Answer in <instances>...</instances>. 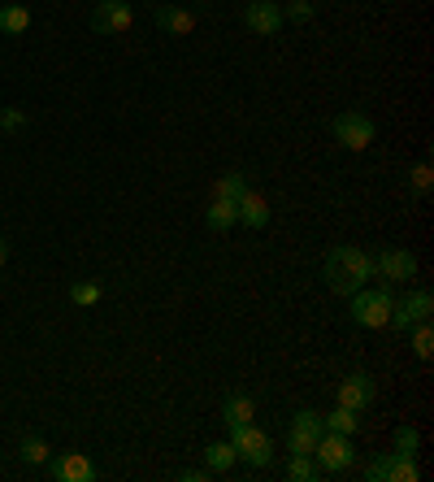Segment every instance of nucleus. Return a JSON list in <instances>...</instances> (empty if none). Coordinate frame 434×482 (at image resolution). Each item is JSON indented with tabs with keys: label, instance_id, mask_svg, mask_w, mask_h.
<instances>
[{
	"label": "nucleus",
	"instance_id": "obj_3",
	"mask_svg": "<svg viewBox=\"0 0 434 482\" xmlns=\"http://www.w3.org/2000/svg\"><path fill=\"white\" fill-rule=\"evenodd\" d=\"M317 457V469L321 474H343L356 465V448H352V435H335V430H321V439L313 448Z\"/></svg>",
	"mask_w": 434,
	"mask_h": 482
},
{
	"label": "nucleus",
	"instance_id": "obj_25",
	"mask_svg": "<svg viewBox=\"0 0 434 482\" xmlns=\"http://www.w3.org/2000/svg\"><path fill=\"white\" fill-rule=\"evenodd\" d=\"M317 474H321V469L313 465V457H291V461H287V478L291 482H313Z\"/></svg>",
	"mask_w": 434,
	"mask_h": 482
},
{
	"label": "nucleus",
	"instance_id": "obj_5",
	"mask_svg": "<svg viewBox=\"0 0 434 482\" xmlns=\"http://www.w3.org/2000/svg\"><path fill=\"white\" fill-rule=\"evenodd\" d=\"M430 313H434V296L426 291V287H413V291L395 296L387 326H391V330H409V326H417V321H430Z\"/></svg>",
	"mask_w": 434,
	"mask_h": 482
},
{
	"label": "nucleus",
	"instance_id": "obj_29",
	"mask_svg": "<svg viewBox=\"0 0 434 482\" xmlns=\"http://www.w3.org/2000/svg\"><path fill=\"white\" fill-rule=\"evenodd\" d=\"M22 109H5V113H0V131H22Z\"/></svg>",
	"mask_w": 434,
	"mask_h": 482
},
{
	"label": "nucleus",
	"instance_id": "obj_15",
	"mask_svg": "<svg viewBox=\"0 0 434 482\" xmlns=\"http://www.w3.org/2000/svg\"><path fill=\"white\" fill-rule=\"evenodd\" d=\"M157 26L165 31V35H192V31H196V14L182 9V5H161Z\"/></svg>",
	"mask_w": 434,
	"mask_h": 482
},
{
	"label": "nucleus",
	"instance_id": "obj_14",
	"mask_svg": "<svg viewBox=\"0 0 434 482\" xmlns=\"http://www.w3.org/2000/svg\"><path fill=\"white\" fill-rule=\"evenodd\" d=\"M235 218L243 221L248 231H265V226H270V201H265L261 192H252V187H248V192L235 201Z\"/></svg>",
	"mask_w": 434,
	"mask_h": 482
},
{
	"label": "nucleus",
	"instance_id": "obj_12",
	"mask_svg": "<svg viewBox=\"0 0 434 482\" xmlns=\"http://www.w3.org/2000/svg\"><path fill=\"white\" fill-rule=\"evenodd\" d=\"M282 5L274 0H252L248 9H243V26L252 31V35H278L282 31Z\"/></svg>",
	"mask_w": 434,
	"mask_h": 482
},
{
	"label": "nucleus",
	"instance_id": "obj_9",
	"mask_svg": "<svg viewBox=\"0 0 434 482\" xmlns=\"http://www.w3.org/2000/svg\"><path fill=\"white\" fill-rule=\"evenodd\" d=\"M374 274L382 282H409L417 279V257L409 248H382L374 257Z\"/></svg>",
	"mask_w": 434,
	"mask_h": 482
},
{
	"label": "nucleus",
	"instance_id": "obj_28",
	"mask_svg": "<svg viewBox=\"0 0 434 482\" xmlns=\"http://www.w3.org/2000/svg\"><path fill=\"white\" fill-rule=\"evenodd\" d=\"M430 182H434V170L421 161V165H413V187L417 192H430Z\"/></svg>",
	"mask_w": 434,
	"mask_h": 482
},
{
	"label": "nucleus",
	"instance_id": "obj_31",
	"mask_svg": "<svg viewBox=\"0 0 434 482\" xmlns=\"http://www.w3.org/2000/svg\"><path fill=\"white\" fill-rule=\"evenodd\" d=\"M9 261V240H5V235H0V265Z\"/></svg>",
	"mask_w": 434,
	"mask_h": 482
},
{
	"label": "nucleus",
	"instance_id": "obj_6",
	"mask_svg": "<svg viewBox=\"0 0 434 482\" xmlns=\"http://www.w3.org/2000/svg\"><path fill=\"white\" fill-rule=\"evenodd\" d=\"M330 135H335L348 152H365V148L374 143V122L365 118V113H356V109H348V113H339V118L330 122Z\"/></svg>",
	"mask_w": 434,
	"mask_h": 482
},
{
	"label": "nucleus",
	"instance_id": "obj_1",
	"mask_svg": "<svg viewBox=\"0 0 434 482\" xmlns=\"http://www.w3.org/2000/svg\"><path fill=\"white\" fill-rule=\"evenodd\" d=\"M321 279H326V287L335 291V296H352V291H360L365 282L374 279V257L365 252V248H356V243H339V248H330L326 252V261H321Z\"/></svg>",
	"mask_w": 434,
	"mask_h": 482
},
{
	"label": "nucleus",
	"instance_id": "obj_24",
	"mask_svg": "<svg viewBox=\"0 0 434 482\" xmlns=\"http://www.w3.org/2000/svg\"><path fill=\"white\" fill-rule=\"evenodd\" d=\"M391 448H395V452H404V457H417V448H421V435H417L413 426H395Z\"/></svg>",
	"mask_w": 434,
	"mask_h": 482
},
{
	"label": "nucleus",
	"instance_id": "obj_22",
	"mask_svg": "<svg viewBox=\"0 0 434 482\" xmlns=\"http://www.w3.org/2000/svg\"><path fill=\"white\" fill-rule=\"evenodd\" d=\"M413 330V352H417V361H430V352H434V330H430V321H417V326H409Z\"/></svg>",
	"mask_w": 434,
	"mask_h": 482
},
{
	"label": "nucleus",
	"instance_id": "obj_16",
	"mask_svg": "<svg viewBox=\"0 0 434 482\" xmlns=\"http://www.w3.org/2000/svg\"><path fill=\"white\" fill-rule=\"evenodd\" d=\"M257 418V404H252V396H243V391H235V396H226V404H222V422L226 426H243Z\"/></svg>",
	"mask_w": 434,
	"mask_h": 482
},
{
	"label": "nucleus",
	"instance_id": "obj_19",
	"mask_svg": "<svg viewBox=\"0 0 434 482\" xmlns=\"http://www.w3.org/2000/svg\"><path fill=\"white\" fill-rule=\"evenodd\" d=\"M235 201H217L213 196V204H209V209H204V226H209V231H231V226H235Z\"/></svg>",
	"mask_w": 434,
	"mask_h": 482
},
{
	"label": "nucleus",
	"instance_id": "obj_23",
	"mask_svg": "<svg viewBox=\"0 0 434 482\" xmlns=\"http://www.w3.org/2000/svg\"><path fill=\"white\" fill-rule=\"evenodd\" d=\"M48 457H53V448H48L40 435H26V439H22V461L26 465H48Z\"/></svg>",
	"mask_w": 434,
	"mask_h": 482
},
{
	"label": "nucleus",
	"instance_id": "obj_21",
	"mask_svg": "<svg viewBox=\"0 0 434 482\" xmlns=\"http://www.w3.org/2000/svg\"><path fill=\"white\" fill-rule=\"evenodd\" d=\"M243 192H248V174H243V170H231V174H222V179L213 182L217 201H239Z\"/></svg>",
	"mask_w": 434,
	"mask_h": 482
},
{
	"label": "nucleus",
	"instance_id": "obj_26",
	"mask_svg": "<svg viewBox=\"0 0 434 482\" xmlns=\"http://www.w3.org/2000/svg\"><path fill=\"white\" fill-rule=\"evenodd\" d=\"M100 296H104V287H100V282H74V287H70V300L79 304V309H92Z\"/></svg>",
	"mask_w": 434,
	"mask_h": 482
},
{
	"label": "nucleus",
	"instance_id": "obj_30",
	"mask_svg": "<svg viewBox=\"0 0 434 482\" xmlns=\"http://www.w3.org/2000/svg\"><path fill=\"white\" fill-rule=\"evenodd\" d=\"M209 474H213V469H182L178 478H182V482H204V478H209Z\"/></svg>",
	"mask_w": 434,
	"mask_h": 482
},
{
	"label": "nucleus",
	"instance_id": "obj_11",
	"mask_svg": "<svg viewBox=\"0 0 434 482\" xmlns=\"http://www.w3.org/2000/svg\"><path fill=\"white\" fill-rule=\"evenodd\" d=\"M131 22H135V14H131L126 0H100L92 9V31L96 35H122V31H131Z\"/></svg>",
	"mask_w": 434,
	"mask_h": 482
},
{
	"label": "nucleus",
	"instance_id": "obj_10",
	"mask_svg": "<svg viewBox=\"0 0 434 482\" xmlns=\"http://www.w3.org/2000/svg\"><path fill=\"white\" fill-rule=\"evenodd\" d=\"M378 400V387L370 374H348V379L339 382V391H335V404H343V408H356V413H365V408H374Z\"/></svg>",
	"mask_w": 434,
	"mask_h": 482
},
{
	"label": "nucleus",
	"instance_id": "obj_2",
	"mask_svg": "<svg viewBox=\"0 0 434 482\" xmlns=\"http://www.w3.org/2000/svg\"><path fill=\"white\" fill-rule=\"evenodd\" d=\"M391 304H395L391 282H378V287L365 282L360 291L348 296V318H352L356 326H365V330H382L387 318H391Z\"/></svg>",
	"mask_w": 434,
	"mask_h": 482
},
{
	"label": "nucleus",
	"instance_id": "obj_20",
	"mask_svg": "<svg viewBox=\"0 0 434 482\" xmlns=\"http://www.w3.org/2000/svg\"><path fill=\"white\" fill-rule=\"evenodd\" d=\"M321 422H326V430H335V435H356V430H360V413H356V408L335 404V413H326Z\"/></svg>",
	"mask_w": 434,
	"mask_h": 482
},
{
	"label": "nucleus",
	"instance_id": "obj_17",
	"mask_svg": "<svg viewBox=\"0 0 434 482\" xmlns=\"http://www.w3.org/2000/svg\"><path fill=\"white\" fill-rule=\"evenodd\" d=\"M235 461H239V452H235V443H231V439L209 443V448H204V465H209L213 474H226Z\"/></svg>",
	"mask_w": 434,
	"mask_h": 482
},
{
	"label": "nucleus",
	"instance_id": "obj_4",
	"mask_svg": "<svg viewBox=\"0 0 434 482\" xmlns=\"http://www.w3.org/2000/svg\"><path fill=\"white\" fill-rule=\"evenodd\" d=\"M231 443H235L239 461H248L252 469H265L274 461V448H270V435L261 430L257 422H243V426H231Z\"/></svg>",
	"mask_w": 434,
	"mask_h": 482
},
{
	"label": "nucleus",
	"instance_id": "obj_7",
	"mask_svg": "<svg viewBox=\"0 0 434 482\" xmlns=\"http://www.w3.org/2000/svg\"><path fill=\"white\" fill-rule=\"evenodd\" d=\"M365 482H417V457H404L391 448L365 465Z\"/></svg>",
	"mask_w": 434,
	"mask_h": 482
},
{
	"label": "nucleus",
	"instance_id": "obj_13",
	"mask_svg": "<svg viewBox=\"0 0 434 482\" xmlns=\"http://www.w3.org/2000/svg\"><path fill=\"white\" fill-rule=\"evenodd\" d=\"M48 474L57 482H92L96 465L87 461L83 452H61V457H48Z\"/></svg>",
	"mask_w": 434,
	"mask_h": 482
},
{
	"label": "nucleus",
	"instance_id": "obj_27",
	"mask_svg": "<svg viewBox=\"0 0 434 482\" xmlns=\"http://www.w3.org/2000/svg\"><path fill=\"white\" fill-rule=\"evenodd\" d=\"M317 9H313V0H291L287 9H282V18H291V22H309Z\"/></svg>",
	"mask_w": 434,
	"mask_h": 482
},
{
	"label": "nucleus",
	"instance_id": "obj_8",
	"mask_svg": "<svg viewBox=\"0 0 434 482\" xmlns=\"http://www.w3.org/2000/svg\"><path fill=\"white\" fill-rule=\"evenodd\" d=\"M321 430H326L321 413H313V408H300L296 418H291V430H287V452H291V457H313Z\"/></svg>",
	"mask_w": 434,
	"mask_h": 482
},
{
	"label": "nucleus",
	"instance_id": "obj_18",
	"mask_svg": "<svg viewBox=\"0 0 434 482\" xmlns=\"http://www.w3.org/2000/svg\"><path fill=\"white\" fill-rule=\"evenodd\" d=\"M31 26V9L26 5H0V31L5 35H26Z\"/></svg>",
	"mask_w": 434,
	"mask_h": 482
}]
</instances>
